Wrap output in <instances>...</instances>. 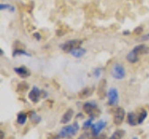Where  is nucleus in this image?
<instances>
[{"label":"nucleus","instance_id":"4","mask_svg":"<svg viewBox=\"0 0 149 139\" xmlns=\"http://www.w3.org/2000/svg\"><path fill=\"white\" fill-rule=\"evenodd\" d=\"M107 97H108V104L109 105H115L118 103L119 96H118V92L116 88H111L108 91L107 94Z\"/></svg>","mask_w":149,"mask_h":139},{"label":"nucleus","instance_id":"11","mask_svg":"<svg viewBox=\"0 0 149 139\" xmlns=\"http://www.w3.org/2000/svg\"><path fill=\"white\" fill-rule=\"evenodd\" d=\"M133 50L139 55L140 54H146V53L149 52V48L146 45H138L133 49Z\"/></svg>","mask_w":149,"mask_h":139},{"label":"nucleus","instance_id":"17","mask_svg":"<svg viewBox=\"0 0 149 139\" xmlns=\"http://www.w3.org/2000/svg\"><path fill=\"white\" fill-rule=\"evenodd\" d=\"M29 117H30L31 122L33 123H35V124H37V123H39L41 122V118L35 112V111H32V112L30 113V115H29Z\"/></svg>","mask_w":149,"mask_h":139},{"label":"nucleus","instance_id":"16","mask_svg":"<svg viewBox=\"0 0 149 139\" xmlns=\"http://www.w3.org/2000/svg\"><path fill=\"white\" fill-rule=\"evenodd\" d=\"M85 52H86V50L81 49L80 47H79V48H77V49H74V50H72V52H71V54L73 55V56H74V57L79 58V57L83 56V55L85 54Z\"/></svg>","mask_w":149,"mask_h":139},{"label":"nucleus","instance_id":"13","mask_svg":"<svg viewBox=\"0 0 149 139\" xmlns=\"http://www.w3.org/2000/svg\"><path fill=\"white\" fill-rule=\"evenodd\" d=\"M127 60L130 62V63H136L138 62L139 60V54H137L136 52H134V50H132V52H130L127 55Z\"/></svg>","mask_w":149,"mask_h":139},{"label":"nucleus","instance_id":"5","mask_svg":"<svg viewBox=\"0 0 149 139\" xmlns=\"http://www.w3.org/2000/svg\"><path fill=\"white\" fill-rule=\"evenodd\" d=\"M124 119H125V110L122 108H116L114 114V123L116 126H119L123 122Z\"/></svg>","mask_w":149,"mask_h":139},{"label":"nucleus","instance_id":"9","mask_svg":"<svg viewBox=\"0 0 149 139\" xmlns=\"http://www.w3.org/2000/svg\"><path fill=\"white\" fill-rule=\"evenodd\" d=\"M73 115H74V111L73 109H68L66 112H65L63 115V117H62V119H61V123L62 124H66L67 122H69L70 120L72 119L73 118Z\"/></svg>","mask_w":149,"mask_h":139},{"label":"nucleus","instance_id":"15","mask_svg":"<svg viewBox=\"0 0 149 139\" xmlns=\"http://www.w3.org/2000/svg\"><path fill=\"white\" fill-rule=\"evenodd\" d=\"M27 120V114L25 112H21L17 116V122L20 125H23Z\"/></svg>","mask_w":149,"mask_h":139},{"label":"nucleus","instance_id":"18","mask_svg":"<svg viewBox=\"0 0 149 139\" xmlns=\"http://www.w3.org/2000/svg\"><path fill=\"white\" fill-rule=\"evenodd\" d=\"M124 133H125V132L123 130H118V131L114 132V133L112 134L108 139H122Z\"/></svg>","mask_w":149,"mask_h":139},{"label":"nucleus","instance_id":"12","mask_svg":"<svg viewBox=\"0 0 149 139\" xmlns=\"http://www.w3.org/2000/svg\"><path fill=\"white\" fill-rule=\"evenodd\" d=\"M127 122L130 125L135 126L136 124H138V118L133 112H130L127 116Z\"/></svg>","mask_w":149,"mask_h":139},{"label":"nucleus","instance_id":"3","mask_svg":"<svg viewBox=\"0 0 149 139\" xmlns=\"http://www.w3.org/2000/svg\"><path fill=\"white\" fill-rule=\"evenodd\" d=\"M112 76L116 80H122L126 76L125 68L123 67L122 64H114L113 68H112Z\"/></svg>","mask_w":149,"mask_h":139},{"label":"nucleus","instance_id":"25","mask_svg":"<svg viewBox=\"0 0 149 139\" xmlns=\"http://www.w3.org/2000/svg\"><path fill=\"white\" fill-rule=\"evenodd\" d=\"M142 39H143V40H147V39H149V34H147V35H146V36H143Z\"/></svg>","mask_w":149,"mask_h":139},{"label":"nucleus","instance_id":"1","mask_svg":"<svg viewBox=\"0 0 149 139\" xmlns=\"http://www.w3.org/2000/svg\"><path fill=\"white\" fill-rule=\"evenodd\" d=\"M79 130V124L77 122H74L72 125H67L63 128H62V130L60 131L58 136L61 138H66V137H70L74 136Z\"/></svg>","mask_w":149,"mask_h":139},{"label":"nucleus","instance_id":"26","mask_svg":"<svg viewBox=\"0 0 149 139\" xmlns=\"http://www.w3.org/2000/svg\"><path fill=\"white\" fill-rule=\"evenodd\" d=\"M86 136H86V133H85V134H82V136H80L77 139H86Z\"/></svg>","mask_w":149,"mask_h":139},{"label":"nucleus","instance_id":"21","mask_svg":"<svg viewBox=\"0 0 149 139\" xmlns=\"http://www.w3.org/2000/svg\"><path fill=\"white\" fill-rule=\"evenodd\" d=\"M28 89V85L26 84L25 82H22V83H21V84H19V86H18V91L19 92H24V91H26Z\"/></svg>","mask_w":149,"mask_h":139},{"label":"nucleus","instance_id":"28","mask_svg":"<svg viewBox=\"0 0 149 139\" xmlns=\"http://www.w3.org/2000/svg\"><path fill=\"white\" fill-rule=\"evenodd\" d=\"M4 136H5V133L3 131H1V137H0V139H4Z\"/></svg>","mask_w":149,"mask_h":139},{"label":"nucleus","instance_id":"29","mask_svg":"<svg viewBox=\"0 0 149 139\" xmlns=\"http://www.w3.org/2000/svg\"><path fill=\"white\" fill-rule=\"evenodd\" d=\"M133 139H137V137H135V138H133Z\"/></svg>","mask_w":149,"mask_h":139},{"label":"nucleus","instance_id":"27","mask_svg":"<svg viewBox=\"0 0 149 139\" xmlns=\"http://www.w3.org/2000/svg\"><path fill=\"white\" fill-rule=\"evenodd\" d=\"M61 137L58 136H50L49 138H48V139H60Z\"/></svg>","mask_w":149,"mask_h":139},{"label":"nucleus","instance_id":"14","mask_svg":"<svg viewBox=\"0 0 149 139\" xmlns=\"http://www.w3.org/2000/svg\"><path fill=\"white\" fill-rule=\"evenodd\" d=\"M92 92H93V89H92V88H85V89L82 90L78 94V97H79V98H81V99L87 98V97L91 95Z\"/></svg>","mask_w":149,"mask_h":139},{"label":"nucleus","instance_id":"20","mask_svg":"<svg viewBox=\"0 0 149 139\" xmlns=\"http://www.w3.org/2000/svg\"><path fill=\"white\" fill-rule=\"evenodd\" d=\"M93 119H94V116H91V117L88 119V120H86L85 122H84V124H83V129L84 130H88L90 127H92V122H93Z\"/></svg>","mask_w":149,"mask_h":139},{"label":"nucleus","instance_id":"22","mask_svg":"<svg viewBox=\"0 0 149 139\" xmlns=\"http://www.w3.org/2000/svg\"><path fill=\"white\" fill-rule=\"evenodd\" d=\"M5 8H10L11 11H14L13 7L9 6V5H6V4H1V10H5Z\"/></svg>","mask_w":149,"mask_h":139},{"label":"nucleus","instance_id":"8","mask_svg":"<svg viewBox=\"0 0 149 139\" xmlns=\"http://www.w3.org/2000/svg\"><path fill=\"white\" fill-rule=\"evenodd\" d=\"M96 108H97V105L93 103V102H88V103L84 104V105H83L84 112L87 114H92L93 111L96 110Z\"/></svg>","mask_w":149,"mask_h":139},{"label":"nucleus","instance_id":"23","mask_svg":"<svg viewBox=\"0 0 149 139\" xmlns=\"http://www.w3.org/2000/svg\"><path fill=\"white\" fill-rule=\"evenodd\" d=\"M17 54H24V55H27V56H29V54H27L25 52H23V50H15L13 53V56H15Z\"/></svg>","mask_w":149,"mask_h":139},{"label":"nucleus","instance_id":"24","mask_svg":"<svg viewBox=\"0 0 149 139\" xmlns=\"http://www.w3.org/2000/svg\"><path fill=\"white\" fill-rule=\"evenodd\" d=\"M142 31H143V28H142V27H137V28L134 30V34L139 35L140 33H142Z\"/></svg>","mask_w":149,"mask_h":139},{"label":"nucleus","instance_id":"10","mask_svg":"<svg viewBox=\"0 0 149 139\" xmlns=\"http://www.w3.org/2000/svg\"><path fill=\"white\" fill-rule=\"evenodd\" d=\"M14 71H15L19 76L22 77V78H27L30 76V71L25 66H20V67H16L14 68Z\"/></svg>","mask_w":149,"mask_h":139},{"label":"nucleus","instance_id":"7","mask_svg":"<svg viewBox=\"0 0 149 139\" xmlns=\"http://www.w3.org/2000/svg\"><path fill=\"white\" fill-rule=\"evenodd\" d=\"M41 94V91L37 87H33V89L29 92V99L33 102V103H37L39 101Z\"/></svg>","mask_w":149,"mask_h":139},{"label":"nucleus","instance_id":"6","mask_svg":"<svg viewBox=\"0 0 149 139\" xmlns=\"http://www.w3.org/2000/svg\"><path fill=\"white\" fill-rule=\"evenodd\" d=\"M105 126H106V122H104V120H99L97 123L93 124L91 127L93 136H99L100 133L105 128Z\"/></svg>","mask_w":149,"mask_h":139},{"label":"nucleus","instance_id":"19","mask_svg":"<svg viewBox=\"0 0 149 139\" xmlns=\"http://www.w3.org/2000/svg\"><path fill=\"white\" fill-rule=\"evenodd\" d=\"M146 117H147V112H146V110L143 109V110L141 111V113H140L139 117H138V124H142V123L144 122V119H146Z\"/></svg>","mask_w":149,"mask_h":139},{"label":"nucleus","instance_id":"2","mask_svg":"<svg viewBox=\"0 0 149 139\" xmlns=\"http://www.w3.org/2000/svg\"><path fill=\"white\" fill-rule=\"evenodd\" d=\"M82 44V40L79 39H73V40H69L67 42L63 43L61 48H62L63 50L66 52H71L72 50H74V49H77L80 47V45Z\"/></svg>","mask_w":149,"mask_h":139}]
</instances>
